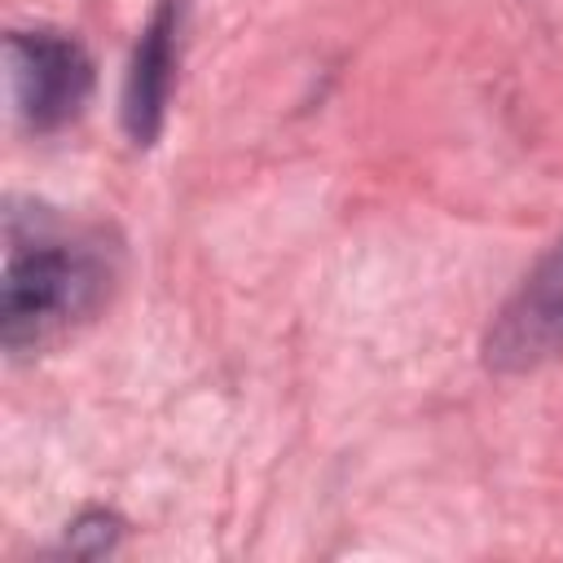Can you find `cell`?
I'll list each match as a JSON object with an SVG mask.
<instances>
[{"label":"cell","instance_id":"cell-1","mask_svg":"<svg viewBox=\"0 0 563 563\" xmlns=\"http://www.w3.org/2000/svg\"><path fill=\"white\" fill-rule=\"evenodd\" d=\"M114 282L110 251L97 238L57 229L48 216L13 211L4 277H0V343L9 356H31L88 321Z\"/></svg>","mask_w":563,"mask_h":563},{"label":"cell","instance_id":"cell-2","mask_svg":"<svg viewBox=\"0 0 563 563\" xmlns=\"http://www.w3.org/2000/svg\"><path fill=\"white\" fill-rule=\"evenodd\" d=\"M4 79L9 101L22 128L31 132H57L70 119H79L88 92H92V57L88 48L66 31H9L4 35Z\"/></svg>","mask_w":563,"mask_h":563},{"label":"cell","instance_id":"cell-3","mask_svg":"<svg viewBox=\"0 0 563 563\" xmlns=\"http://www.w3.org/2000/svg\"><path fill=\"white\" fill-rule=\"evenodd\" d=\"M563 356V238L528 268L515 295L484 330V365L493 374H532Z\"/></svg>","mask_w":563,"mask_h":563},{"label":"cell","instance_id":"cell-4","mask_svg":"<svg viewBox=\"0 0 563 563\" xmlns=\"http://www.w3.org/2000/svg\"><path fill=\"white\" fill-rule=\"evenodd\" d=\"M180 31H185V0H158L136 35L123 75V132L132 136V145H154L163 132L180 66Z\"/></svg>","mask_w":563,"mask_h":563},{"label":"cell","instance_id":"cell-5","mask_svg":"<svg viewBox=\"0 0 563 563\" xmlns=\"http://www.w3.org/2000/svg\"><path fill=\"white\" fill-rule=\"evenodd\" d=\"M119 537H123V519H119L114 510H84V515L66 528V550L92 559V554L114 550Z\"/></svg>","mask_w":563,"mask_h":563}]
</instances>
